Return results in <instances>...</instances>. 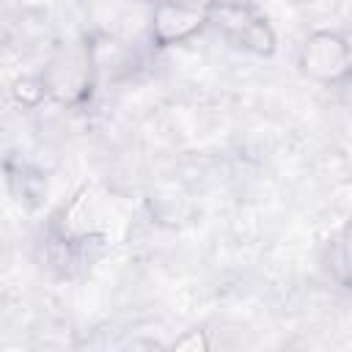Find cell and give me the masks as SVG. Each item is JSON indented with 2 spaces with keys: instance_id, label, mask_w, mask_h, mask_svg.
<instances>
[{
  "instance_id": "4",
  "label": "cell",
  "mask_w": 352,
  "mask_h": 352,
  "mask_svg": "<svg viewBox=\"0 0 352 352\" xmlns=\"http://www.w3.org/2000/svg\"><path fill=\"white\" fill-rule=\"evenodd\" d=\"M336 275L346 289H352V220L338 231L336 239Z\"/></svg>"
},
{
  "instance_id": "1",
  "label": "cell",
  "mask_w": 352,
  "mask_h": 352,
  "mask_svg": "<svg viewBox=\"0 0 352 352\" xmlns=\"http://www.w3.org/2000/svg\"><path fill=\"white\" fill-rule=\"evenodd\" d=\"M209 28H214L231 47L256 55L272 58L278 50V33L270 19L245 0H206Z\"/></svg>"
},
{
  "instance_id": "2",
  "label": "cell",
  "mask_w": 352,
  "mask_h": 352,
  "mask_svg": "<svg viewBox=\"0 0 352 352\" xmlns=\"http://www.w3.org/2000/svg\"><path fill=\"white\" fill-rule=\"evenodd\" d=\"M297 69L316 85H338L352 74V44L338 30H311L297 47Z\"/></svg>"
},
{
  "instance_id": "3",
  "label": "cell",
  "mask_w": 352,
  "mask_h": 352,
  "mask_svg": "<svg viewBox=\"0 0 352 352\" xmlns=\"http://www.w3.org/2000/svg\"><path fill=\"white\" fill-rule=\"evenodd\" d=\"M209 28V8L201 0H154L151 41L157 47H176Z\"/></svg>"
}]
</instances>
